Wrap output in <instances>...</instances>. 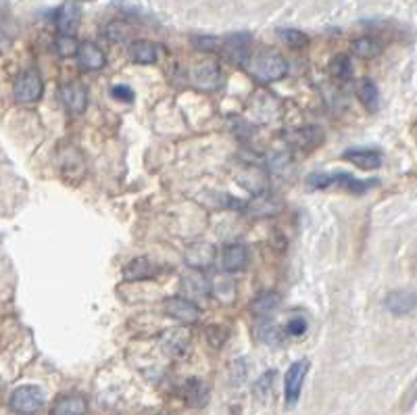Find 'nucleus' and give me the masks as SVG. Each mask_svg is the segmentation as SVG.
Wrapping results in <instances>:
<instances>
[{"label":"nucleus","instance_id":"1","mask_svg":"<svg viewBox=\"0 0 417 415\" xmlns=\"http://www.w3.org/2000/svg\"><path fill=\"white\" fill-rule=\"evenodd\" d=\"M249 71L257 82L272 83L286 78L288 63H286L284 56L274 53V51L272 53H259V55L249 58Z\"/></svg>","mask_w":417,"mask_h":415},{"label":"nucleus","instance_id":"2","mask_svg":"<svg viewBox=\"0 0 417 415\" xmlns=\"http://www.w3.org/2000/svg\"><path fill=\"white\" fill-rule=\"evenodd\" d=\"M307 184H309V188H319V190H324V188H328V186H344L346 190H351V193H367L371 186H376L378 184V180H371V182H363V180H355L353 175H349V173H324V171H319V173H311L309 178H307Z\"/></svg>","mask_w":417,"mask_h":415},{"label":"nucleus","instance_id":"3","mask_svg":"<svg viewBox=\"0 0 417 415\" xmlns=\"http://www.w3.org/2000/svg\"><path fill=\"white\" fill-rule=\"evenodd\" d=\"M46 405V396L42 392V388L31 386H19L13 390L11 399H9V407L19 415H34L42 411V407Z\"/></svg>","mask_w":417,"mask_h":415},{"label":"nucleus","instance_id":"4","mask_svg":"<svg viewBox=\"0 0 417 415\" xmlns=\"http://www.w3.org/2000/svg\"><path fill=\"white\" fill-rule=\"evenodd\" d=\"M190 83L198 88V90H217L220 83H222V69H220V63L211 61V58H205V61H198L190 67Z\"/></svg>","mask_w":417,"mask_h":415},{"label":"nucleus","instance_id":"5","mask_svg":"<svg viewBox=\"0 0 417 415\" xmlns=\"http://www.w3.org/2000/svg\"><path fill=\"white\" fill-rule=\"evenodd\" d=\"M42 92H44V83H42V78H40V73L36 69L24 71L15 80L13 94H15V101L21 103V105H31V103L40 101Z\"/></svg>","mask_w":417,"mask_h":415},{"label":"nucleus","instance_id":"6","mask_svg":"<svg viewBox=\"0 0 417 415\" xmlns=\"http://www.w3.org/2000/svg\"><path fill=\"white\" fill-rule=\"evenodd\" d=\"M307 372H309V361L305 359L294 361L288 367L286 378H284V399H286L288 407H294L299 403L301 392H303V384H305Z\"/></svg>","mask_w":417,"mask_h":415},{"label":"nucleus","instance_id":"7","mask_svg":"<svg viewBox=\"0 0 417 415\" xmlns=\"http://www.w3.org/2000/svg\"><path fill=\"white\" fill-rule=\"evenodd\" d=\"M223 55L227 56L236 65H247L250 58V46H252V36L242 31V34H232L223 42H220Z\"/></svg>","mask_w":417,"mask_h":415},{"label":"nucleus","instance_id":"8","mask_svg":"<svg viewBox=\"0 0 417 415\" xmlns=\"http://www.w3.org/2000/svg\"><path fill=\"white\" fill-rule=\"evenodd\" d=\"M215 257H217V250L211 242H192L186 247L184 252V259L188 263L190 270L195 272H202V270H209L213 263H215Z\"/></svg>","mask_w":417,"mask_h":415},{"label":"nucleus","instance_id":"9","mask_svg":"<svg viewBox=\"0 0 417 415\" xmlns=\"http://www.w3.org/2000/svg\"><path fill=\"white\" fill-rule=\"evenodd\" d=\"M61 103L71 115H80L88 107V90L82 82H67L61 88Z\"/></svg>","mask_w":417,"mask_h":415},{"label":"nucleus","instance_id":"10","mask_svg":"<svg viewBox=\"0 0 417 415\" xmlns=\"http://www.w3.org/2000/svg\"><path fill=\"white\" fill-rule=\"evenodd\" d=\"M82 24V9L78 2H65L55 15V26L61 36H73Z\"/></svg>","mask_w":417,"mask_h":415},{"label":"nucleus","instance_id":"11","mask_svg":"<svg viewBox=\"0 0 417 415\" xmlns=\"http://www.w3.org/2000/svg\"><path fill=\"white\" fill-rule=\"evenodd\" d=\"M167 313L175 319V322H180V324H195L200 319V309H198V304L195 301H190V299H186V297H173V299H169L165 304Z\"/></svg>","mask_w":417,"mask_h":415},{"label":"nucleus","instance_id":"12","mask_svg":"<svg viewBox=\"0 0 417 415\" xmlns=\"http://www.w3.org/2000/svg\"><path fill=\"white\" fill-rule=\"evenodd\" d=\"M288 142H290L297 150L309 153V150L317 148V146L324 142V132H321L319 128H313V125L297 128V130H290V132H288Z\"/></svg>","mask_w":417,"mask_h":415},{"label":"nucleus","instance_id":"13","mask_svg":"<svg viewBox=\"0 0 417 415\" xmlns=\"http://www.w3.org/2000/svg\"><path fill=\"white\" fill-rule=\"evenodd\" d=\"M76 56H78V63L83 71H98L107 65V56L94 42H82L78 46Z\"/></svg>","mask_w":417,"mask_h":415},{"label":"nucleus","instance_id":"14","mask_svg":"<svg viewBox=\"0 0 417 415\" xmlns=\"http://www.w3.org/2000/svg\"><path fill=\"white\" fill-rule=\"evenodd\" d=\"M222 265L227 274L242 272L249 265V250H247V247H242L238 242L227 245L222 252Z\"/></svg>","mask_w":417,"mask_h":415},{"label":"nucleus","instance_id":"15","mask_svg":"<svg viewBox=\"0 0 417 415\" xmlns=\"http://www.w3.org/2000/svg\"><path fill=\"white\" fill-rule=\"evenodd\" d=\"M384 307L392 315H409L416 309V292L413 290H394L384 301Z\"/></svg>","mask_w":417,"mask_h":415},{"label":"nucleus","instance_id":"16","mask_svg":"<svg viewBox=\"0 0 417 415\" xmlns=\"http://www.w3.org/2000/svg\"><path fill=\"white\" fill-rule=\"evenodd\" d=\"M344 161L357 165L359 169L365 171H371V169H378L382 165V155L378 150H369V148H353V150H346L342 155Z\"/></svg>","mask_w":417,"mask_h":415},{"label":"nucleus","instance_id":"17","mask_svg":"<svg viewBox=\"0 0 417 415\" xmlns=\"http://www.w3.org/2000/svg\"><path fill=\"white\" fill-rule=\"evenodd\" d=\"M182 284H184V292H186V299L190 297L192 299H200V297H209L211 294V282L202 276V272H188L186 276L182 277Z\"/></svg>","mask_w":417,"mask_h":415},{"label":"nucleus","instance_id":"18","mask_svg":"<svg viewBox=\"0 0 417 415\" xmlns=\"http://www.w3.org/2000/svg\"><path fill=\"white\" fill-rule=\"evenodd\" d=\"M236 180L252 194H261L267 186V173L259 167H244L240 173H236Z\"/></svg>","mask_w":417,"mask_h":415},{"label":"nucleus","instance_id":"19","mask_svg":"<svg viewBox=\"0 0 417 415\" xmlns=\"http://www.w3.org/2000/svg\"><path fill=\"white\" fill-rule=\"evenodd\" d=\"M88 403L80 394H65L61 396L53 407L51 415H86Z\"/></svg>","mask_w":417,"mask_h":415},{"label":"nucleus","instance_id":"20","mask_svg":"<svg viewBox=\"0 0 417 415\" xmlns=\"http://www.w3.org/2000/svg\"><path fill=\"white\" fill-rule=\"evenodd\" d=\"M157 56H159L157 44H153L148 40H136L130 44V58L138 65H153V63H157Z\"/></svg>","mask_w":417,"mask_h":415},{"label":"nucleus","instance_id":"21","mask_svg":"<svg viewBox=\"0 0 417 415\" xmlns=\"http://www.w3.org/2000/svg\"><path fill=\"white\" fill-rule=\"evenodd\" d=\"M279 304H282V297H279L278 292H263V294H259L252 301L250 311L257 317H272L279 309Z\"/></svg>","mask_w":417,"mask_h":415},{"label":"nucleus","instance_id":"22","mask_svg":"<svg viewBox=\"0 0 417 415\" xmlns=\"http://www.w3.org/2000/svg\"><path fill=\"white\" fill-rule=\"evenodd\" d=\"M279 198L274 194H257L254 200L249 203V211L257 217H267V215H274L279 211Z\"/></svg>","mask_w":417,"mask_h":415},{"label":"nucleus","instance_id":"23","mask_svg":"<svg viewBox=\"0 0 417 415\" xmlns=\"http://www.w3.org/2000/svg\"><path fill=\"white\" fill-rule=\"evenodd\" d=\"M163 347L167 353L175 355V357H184L188 347H190V334L186 330H171L163 338Z\"/></svg>","mask_w":417,"mask_h":415},{"label":"nucleus","instance_id":"24","mask_svg":"<svg viewBox=\"0 0 417 415\" xmlns=\"http://www.w3.org/2000/svg\"><path fill=\"white\" fill-rule=\"evenodd\" d=\"M351 51L359 58H376L382 53V42L374 36H361L351 44Z\"/></svg>","mask_w":417,"mask_h":415},{"label":"nucleus","instance_id":"25","mask_svg":"<svg viewBox=\"0 0 417 415\" xmlns=\"http://www.w3.org/2000/svg\"><path fill=\"white\" fill-rule=\"evenodd\" d=\"M261 96H263V101H259L257 96L252 98L250 113H252V117L259 119V121H272V117L278 113V103H276V98H272V96L265 94V92H261Z\"/></svg>","mask_w":417,"mask_h":415},{"label":"nucleus","instance_id":"26","mask_svg":"<svg viewBox=\"0 0 417 415\" xmlns=\"http://www.w3.org/2000/svg\"><path fill=\"white\" fill-rule=\"evenodd\" d=\"M357 96L363 103V107L367 111H378L380 107V92H378V86L371 82V80H361L357 83Z\"/></svg>","mask_w":417,"mask_h":415},{"label":"nucleus","instance_id":"27","mask_svg":"<svg viewBox=\"0 0 417 415\" xmlns=\"http://www.w3.org/2000/svg\"><path fill=\"white\" fill-rule=\"evenodd\" d=\"M153 274L155 272H153V265H150L148 259H136L130 265H125V270H123V276H125V280H130V282L148 280V277H153Z\"/></svg>","mask_w":417,"mask_h":415},{"label":"nucleus","instance_id":"28","mask_svg":"<svg viewBox=\"0 0 417 415\" xmlns=\"http://www.w3.org/2000/svg\"><path fill=\"white\" fill-rule=\"evenodd\" d=\"M211 292L215 299H220L222 303H232L234 297H236V286L230 277L220 276L215 277V282L211 284Z\"/></svg>","mask_w":417,"mask_h":415},{"label":"nucleus","instance_id":"29","mask_svg":"<svg viewBox=\"0 0 417 415\" xmlns=\"http://www.w3.org/2000/svg\"><path fill=\"white\" fill-rule=\"evenodd\" d=\"M184 396H186V401L190 403V405H195V407H200V405H205L207 403V399H209V390L207 386L202 384V382H198V380H190L186 388H184Z\"/></svg>","mask_w":417,"mask_h":415},{"label":"nucleus","instance_id":"30","mask_svg":"<svg viewBox=\"0 0 417 415\" xmlns=\"http://www.w3.org/2000/svg\"><path fill=\"white\" fill-rule=\"evenodd\" d=\"M257 338H259L261 342H265V344L276 347V344H279V342L284 340V332H282V328L276 326L274 322H265V324H261V326L257 328Z\"/></svg>","mask_w":417,"mask_h":415},{"label":"nucleus","instance_id":"31","mask_svg":"<svg viewBox=\"0 0 417 415\" xmlns=\"http://www.w3.org/2000/svg\"><path fill=\"white\" fill-rule=\"evenodd\" d=\"M278 36H279V40H282L286 46H290V48H303V46H307V42H309V38H307L305 31H301V29H294V28L278 29Z\"/></svg>","mask_w":417,"mask_h":415},{"label":"nucleus","instance_id":"32","mask_svg":"<svg viewBox=\"0 0 417 415\" xmlns=\"http://www.w3.org/2000/svg\"><path fill=\"white\" fill-rule=\"evenodd\" d=\"M78 40L73 38V36H61L58 34V38L55 40V51L58 56H76L78 53Z\"/></svg>","mask_w":417,"mask_h":415},{"label":"nucleus","instance_id":"33","mask_svg":"<svg viewBox=\"0 0 417 415\" xmlns=\"http://www.w3.org/2000/svg\"><path fill=\"white\" fill-rule=\"evenodd\" d=\"M330 69H332V76L334 78H338V80H349L351 76H353V67H351V58L346 55H338L332 61V65H330Z\"/></svg>","mask_w":417,"mask_h":415},{"label":"nucleus","instance_id":"34","mask_svg":"<svg viewBox=\"0 0 417 415\" xmlns=\"http://www.w3.org/2000/svg\"><path fill=\"white\" fill-rule=\"evenodd\" d=\"M130 31H132V28H130L125 21H111V24L105 28V36H107L111 42H123V40H128Z\"/></svg>","mask_w":417,"mask_h":415},{"label":"nucleus","instance_id":"35","mask_svg":"<svg viewBox=\"0 0 417 415\" xmlns=\"http://www.w3.org/2000/svg\"><path fill=\"white\" fill-rule=\"evenodd\" d=\"M227 336H230V330L225 326H209L207 328V340H209V344L213 349L223 347V342L227 340Z\"/></svg>","mask_w":417,"mask_h":415},{"label":"nucleus","instance_id":"36","mask_svg":"<svg viewBox=\"0 0 417 415\" xmlns=\"http://www.w3.org/2000/svg\"><path fill=\"white\" fill-rule=\"evenodd\" d=\"M192 44L198 51H205V53H211V51L220 48V40L213 38V36H196V38H192Z\"/></svg>","mask_w":417,"mask_h":415},{"label":"nucleus","instance_id":"37","mask_svg":"<svg viewBox=\"0 0 417 415\" xmlns=\"http://www.w3.org/2000/svg\"><path fill=\"white\" fill-rule=\"evenodd\" d=\"M267 165H269V171L284 173V169H288V167H290V157H288V155H284V153H274V155L269 157Z\"/></svg>","mask_w":417,"mask_h":415},{"label":"nucleus","instance_id":"38","mask_svg":"<svg viewBox=\"0 0 417 415\" xmlns=\"http://www.w3.org/2000/svg\"><path fill=\"white\" fill-rule=\"evenodd\" d=\"M274 380H276V372L272 369V372H267V374H263V378L257 382V394L259 396H267V394H272V386H274Z\"/></svg>","mask_w":417,"mask_h":415},{"label":"nucleus","instance_id":"39","mask_svg":"<svg viewBox=\"0 0 417 415\" xmlns=\"http://www.w3.org/2000/svg\"><path fill=\"white\" fill-rule=\"evenodd\" d=\"M113 98L117 101H123V103H132L134 101V90L130 86H123V83H117L111 88Z\"/></svg>","mask_w":417,"mask_h":415},{"label":"nucleus","instance_id":"40","mask_svg":"<svg viewBox=\"0 0 417 415\" xmlns=\"http://www.w3.org/2000/svg\"><path fill=\"white\" fill-rule=\"evenodd\" d=\"M286 332L290 334V336H303L307 332V322L303 317H294V319H290L288 322V326H286Z\"/></svg>","mask_w":417,"mask_h":415},{"label":"nucleus","instance_id":"41","mask_svg":"<svg viewBox=\"0 0 417 415\" xmlns=\"http://www.w3.org/2000/svg\"><path fill=\"white\" fill-rule=\"evenodd\" d=\"M11 48V38L0 29V53H6Z\"/></svg>","mask_w":417,"mask_h":415},{"label":"nucleus","instance_id":"42","mask_svg":"<svg viewBox=\"0 0 417 415\" xmlns=\"http://www.w3.org/2000/svg\"><path fill=\"white\" fill-rule=\"evenodd\" d=\"M0 388H2V378H0Z\"/></svg>","mask_w":417,"mask_h":415}]
</instances>
